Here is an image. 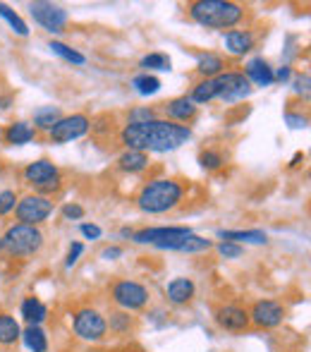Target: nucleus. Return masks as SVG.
Wrapping results in <instances>:
<instances>
[{
	"mask_svg": "<svg viewBox=\"0 0 311 352\" xmlns=\"http://www.w3.org/2000/svg\"><path fill=\"white\" fill-rule=\"evenodd\" d=\"M214 321L225 333H244L251 329L249 311L240 305H220L214 314Z\"/></svg>",
	"mask_w": 311,
	"mask_h": 352,
	"instance_id": "4468645a",
	"label": "nucleus"
},
{
	"mask_svg": "<svg viewBox=\"0 0 311 352\" xmlns=\"http://www.w3.org/2000/svg\"><path fill=\"white\" fill-rule=\"evenodd\" d=\"M225 58L218 56V53H199V58H196V74H199L201 79H214L218 77V74L225 72Z\"/></svg>",
	"mask_w": 311,
	"mask_h": 352,
	"instance_id": "b1692460",
	"label": "nucleus"
},
{
	"mask_svg": "<svg viewBox=\"0 0 311 352\" xmlns=\"http://www.w3.org/2000/svg\"><path fill=\"white\" fill-rule=\"evenodd\" d=\"M19 336H22V324L17 321V316L10 311H0V345L12 348L19 343Z\"/></svg>",
	"mask_w": 311,
	"mask_h": 352,
	"instance_id": "bb28decb",
	"label": "nucleus"
},
{
	"mask_svg": "<svg viewBox=\"0 0 311 352\" xmlns=\"http://www.w3.org/2000/svg\"><path fill=\"white\" fill-rule=\"evenodd\" d=\"M3 140H5V144H10V146H24V144H32L36 140V130L32 127V122L14 120L5 127Z\"/></svg>",
	"mask_w": 311,
	"mask_h": 352,
	"instance_id": "4be33fe9",
	"label": "nucleus"
},
{
	"mask_svg": "<svg viewBox=\"0 0 311 352\" xmlns=\"http://www.w3.org/2000/svg\"><path fill=\"white\" fill-rule=\"evenodd\" d=\"M187 14L192 22L214 32H230L237 29L246 17V8L233 0H194L187 5Z\"/></svg>",
	"mask_w": 311,
	"mask_h": 352,
	"instance_id": "f03ea898",
	"label": "nucleus"
},
{
	"mask_svg": "<svg viewBox=\"0 0 311 352\" xmlns=\"http://www.w3.org/2000/svg\"><path fill=\"white\" fill-rule=\"evenodd\" d=\"M22 177L29 187H34V195L51 197L62 190V173L51 158H36V161L27 163Z\"/></svg>",
	"mask_w": 311,
	"mask_h": 352,
	"instance_id": "39448f33",
	"label": "nucleus"
},
{
	"mask_svg": "<svg viewBox=\"0 0 311 352\" xmlns=\"http://www.w3.org/2000/svg\"><path fill=\"white\" fill-rule=\"evenodd\" d=\"M249 311V321L251 326H256V329H264V331H273L278 329V326H283L285 321V307L283 302L278 300H256L254 305H251Z\"/></svg>",
	"mask_w": 311,
	"mask_h": 352,
	"instance_id": "ddd939ff",
	"label": "nucleus"
},
{
	"mask_svg": "<svg viewBox=\"0 0 311 352\" xmlns=\"http://www.w3.org/2000/svg\"><path fill=\"white\" fill-rule=\"evenodd\" d=\"M170 58H168V53H161V51H156V53H146L144 58L139 60V67L144 72H170Z\"/></svg>",
	"mask_w": 311,
	"mask_h": 352,
	"instance_id": "7c9ffc66",
	"label": "nucleus"
},
{
	"mask_svg": "<svg viewBox=\"0 0 311 352\" xmlns=\"http://www.w3.org/2000/svg\"><path fill=\"white\" fill-rule=\"evenodd\" d=\"M214 250V240H206V237L196 235V232H189L182 240H177L175 245L168 252H180V254H204V252Z\"/></svg>",
	"mask_w": 311,
	"mask_h": 352,
	"instance_id": "393cba45",
	"label": "nucleus"
},
{
	"mask_svg": "<svg viewBox=\"0 0 311 352\" xmlns=\"http://www.w3.org/2000/svg\"><path fill=\"white\" fill-rule=\"evenodd\" d=\"M3 173H5V166H3V161H0V177H3Z\"/></svg>",
	"mask_w": 311,
	"mask_h": 352,
	"instance_id": "de8ad7c7",
	"label": "nucleus"
},
{
	"mask_svg": "<svg viewBox=\"0 0 311 352\" xmlns=\"http://www.w3.org/2000/svg\"><path fill=\"white\" fill-rule=\"evenodd\" d=\"M117 352H125V350H117Z\"/></svg>",
	"mask_w": 311,
	"mask_h": 352,
	"instance_id": "09e8293b",
	"label": "nucleus"
},
{
	"mask_svg": "<svg viewBox=\"0 0 311 352\" xmlns=\"http://www.w3.org/2000/svg\"><path fill=\"white\" fill-rule=\"evenodd\" d=\"M290 79H292V67H290V65H283V67H273V82L288 84Z\"/></svg>",
	"mask_w": 311,
	"mask_h": 352,
	"instance_id": "37998d69",
	"label": "nucleus"
},
{
	"mask_svg": "<svg viewBox=\"0 0 311 352\" xmlns=\"http://www.w3.org/2000/svg\"><path fill=\"white\" fill-rule=\"evenodd\" d=\"M14 103V98H12V94H5V96H0V111H8L10 106Z\"/></svg>",
	"mask_w": 311,
	"mask_h": 352,
	"instance_id": "c03bdc74",
	"label": "nucleus"
},
{
	"mask_svg": "<svg viewBox=\"0 0 311 352\" xmlns=\"http://www.w3.org/2000/svg\"><path fill=\"white\" fill-rule=\"evenodd\" d=\"M91 130V118L87 113H72V116H62L56 125L48 132V140L53 144H67L82 140L84 135H89Z\"/></svg>",
	"mask_w": 311,
	"mask_h": 352,
	"instance_id": "f8f14e48",
	"label": "nucleus"
},
{
	"mask_svg": "<svg viewBox=\"0 0 311 352\" xmlns=\"http://www.w3.org/2000/svg\"><path fill=\"white\" fill-rule=\"evenodd\" d=\"M115 166L120 173H127V175H139V173H144L146 168L151 166V158H149V153H144V151H132V148H125V151L117 156Z\"/></svg>",
	"mask_w": 311,
	"mask_h": 352,
	"instance_id": "412c9836",
	"label": "nucleus"
},
{
	"mask_svg": "<svg viewBox=\"0 0 311 352\" xmlns=\"http://www.w3.org/2000/svg\"><path fill=\"white\" fill-rule=\"evenodd\" d=\"M79 232L84 235V240H101L103 237V230L101 226H96V223H79Z\"/></svg>",
	"mask_w": 311,
	"mask_h": 352,
	"instance_id": "ea45409f",
	"label": "nucleus"
},
{
	"mask_svg": "<svg viewBox=\"0 0 311 352\" xmlns=\"http://www.w3.org/2000/svg\"><path fill=\"white\" fill-rule=\"evenodd\" d=\"M84 254V242H70V247H67V254H65V269H75L79 264V259H82Z\"/></svg>",
	"mask_w": 311,
	"mask_h": 352,
	"instance_id": "e433bc0d",
	"label": "nucleus"
},
{
	"mask_svg": "<svg viewBox=\"0 0 311 352\" xmlns=\"http://www.w3.org/2000/svg\"><path fill=\"white\" fill-rule=\"evenodd\" d=\"M285 122H288V125L292 127V130H307L309 118H307V116H302V113L288 111V113H285Z\"/></svg>",
	"mask_w": 311,
	"mask_h": 352,
	"instance_id": "a19ab883",
	"label": "nucleus"
},
{
	"mask_svg": "<svg viewBox=\"0 0 311 352\" xmlns=\"http://www.w3.org/2000/svg\"><path fill=\"white\" fill-rule=\"evenodd\" d=\"M29 14L34 17V22L41 29H46L48 34H62L70 22V14L62 5L48 3V0H36L29 3Z\"/></svg>",
	"mask_w": 311,
	"mask_h": 352,
	"instance_id": "9b49d317",
	"label": "nucleus"
},
{
	"mask_svg": "<svg viewBox=\"0 0 311 352\" xmlns=\"http://www.w3.org/2000/svg\"><path fill=\"white\" fill-rule=\"evenodd\" d=\"M106 324H108V333H113L115 338H127V336H132L137 329V319L130 311H122V309L108 311Z\"/></svg>",
	"mask_w": 311,
	"mask_h": 352,
	"instance_id": "aec40b11",
	"label": "nucleus"
},
{
	"mask_svg": "<svg viewBox=\"0 0 311 352\" xmlns=\"http://www.w3.org/2000/svg\"><path fill=\"white\" fill-rule=\"evenodd\" d=\"M122 256H125V250H122L120 245H108L101 250L103 261H117V259H122Z\"/></svg>",
	"mask_w": 311,
	"mask_h": 352,
	"instance_id": "79ce46f5",
	"label": "nucleus"
},
{
	"mask_svg": "<svg viewBox=\"0 0 311 352\" xmlns=\"http://www.w3.org/2000/svg\"><path fill=\"white\" fill-rule=\"evenodd\" d=\"M60 213H62V218H65V221H82V218L87 216L84 206L77 204V201H70V204H65L60 209Z\"/></svg>",
	"mask_w": 311,
	"mask_h": 352,
	"instance_id": "58836bf2",
	"label": "nucleus"
},
{
	"mask_svg": "<svg viewBox=\"0 0 311 352\" xmlns=\"http://www.w3.org/2000/svg\"><path fill=\"white\" fill-rule=\"evenodd\" d=\"M53 211H56V204H53L51 197L27 195L17 201L12 213H14V218H17V223H27V226L38 228L41 223H46L48 218L53 216Z\"/></svg>",
	"mask_w": 311,
	"mask_h": 352,
	"instance_id": "9d476101",
	"label": "nucleus"
},
{
	"mask_svg": "<svg viewBox=\"0 0 311 352\" xmlns=\"http://www.w3.org/2000/svg\"><path fill=\"white\" fill-rule=\"evenodd\" d=\"M132 228H120V237H125V240H132Z\"/></svg>",
	"mask_w": 311,
	"mask_h": 352,
	"instance_id": "49530a36",
	"label": "nucleus"
},
{
	"mask_svg": "<svg viewBox=\"0 0 311 352\" xmlns=\"http://www.w3.org/2000/svg\"><path fill=\"white\" fill-rule=\"evenodd\" d=\"M246 77V82L251 84V87H259V89H266L270 87L273 82V67H270V63L266 60L264 56H256V58H249V60L244 63V72H242Z\"/></svg>",
	"mask_w": 311,
	"mask_h": 352,
	"instance_id": "dca6fc26",
	"label": "nucleus"
},
{
	"mask_svg": "<svg viewBox=\"0 0 311 352\" xmlns=\"http://www.w3.org/2000/svg\"><path fill=\"white\" fill-rule=\"evenodd\" d=\"M194 232L187 226H158V228H141V230L132 232V242L135 245H149L156 247L161 252H168L177 240H182L185 235Z\"/></svg>",
	"mask_w": 311,
	"mask_h": 352,
	"instance_id": "6e6552de",
	"label": "nucleus"
},
{
	"mask_svg": "<svg viewBox=\"0 0 311 352\" xmlns=\"http://www.w3.org/2000/svg\"><path fill=\"white\" fill-rule=\"evenodd\" d=\"M214 89H216V101H223V103L244 101L254 91V87L246 82L242 70H225L223 74L214 77Z\"/></svg>",
	"mask_w": 311,
	"mask_h": 352,
	"instance_id": "1a4fd4ad",
	"label": "nucleus"
},
{
	"mask_svg": "<svg viewBox=\"0 0 311 352\" xmlns=\"http://www.w3.org/2000/svg\"><path fill=\"white\" fill-rule=\"evenodd\" d=\"M218 240H225V242H235V245H266L268 242V235L266 230L261 228H249V230H218L216 232Z\"/></svg>",
	"mask_w": 311,
	"mask_h": 352,
	"instance_id": "5701e85b",
	"label": "nucleus"
},
{
	"mask_svg": "<svg viewBox=\"0 0 311 352\" xmlns=\"http://www.w3.org/2000/svg\"><path fill=\"white\" fill-rule=\"evenodd\" d=\"M199 166L204 168V170H220V168L225 166L223 151H218V148H204V151L199 153Z\"/></svg>",
	"mask_w": 311,
	"mask_h": 352,
	"instance_id": "473e14b6",
	"label": "nucleus"
},
{
	"mask_svg": "<svg viewBox=\"0 0 311 352\" xmlns=\"http://www.w3.org/2000/svg\"><path fill=\"white\" fill-rule=\"evenodd\" d=\"M46 245V235L41 228L27 223H12L0 232V250L12 259H32Z\"/></svg>",
	"mask_w": 311,
	"mask_h": 352,
	"instance_id": "20e7f679",
	"label": "nucleus"
},
{
	"mask_svg": "<svg viewBox=\"0 0 311 352\" xmlns=\"http://www.w3.org/2000/svg\"><path fill=\"white\" fill-rule=\"evenodd\" d=\"M48 51H51L53 56L62 58L65 63H70V65H75V67H84V65H87V56H84V53H79L77 48L67 46V43L58 41V38L48 41Z\"/></svg>",
	"mask_w": 311,
	"mask_h": 352,
	"instance_id": "c85d7f7f",
	"label": "nucleus"
},
{
	"mask_svg": "<svg viewBox=\"0 0 311 352\" xmlns=\"http://www.w3.org/2000/svg\"><path fill=\"white\" fill-rule=\"evenodd\" d=\"M192 140L189 125H177L165 118H154L146 122H125L120 130V144L132 151L144 153H168L185 146Z\"/></svg>",
	"mask_w": 311,
	"mask_h": 352,
	"instance_id": "f257e3e1",
	"label": "nucleus"
},
{
	"mask_svg": "<svg viewBox=\"0 0 311 352\" xmlns=\"http://www.w3.org/2000/svg\"><path fill=\"white\" fill-rule=\"evenodd\" d=\"M19 316L27 326H43L48 321V305L36 295H27L19 302Z\"/></svg>",
	"mask_w": 311,
	"mask_h": 352,
	"instance_id": "6ab92c4d",
	"label": "nucleus"
},
{
	"mask_svg": "<svg viewBox=\"0 0 311 352\" xmlns=\"http://www.w3.org/2000/svg\"><path fill=\"white\" fill-rule=\"evenodd\" d=\"M214 247L218 250V254L223 256V259H228V261H235V259H242V256H244V247L235 245V242L220 240L218 245H214Z\"/></svg>",
	"mask_w": 311,
	"mask_h": 352,
	"instance_id": "72a5a7b5",
	"label": "nucleus"
},
{
	"mask_svg": "<svg viewBox=\"0 0 311 352\" xmlns=\"http://www.w3.org/2000/svg\"><path fill=\"white\" fill-rule=\"evenodd\" d=\"M19 340L29 352H48V348H51V340H48V333L43 326H24Z\"/></svg>",
	"mask_w": 311,
	"mask_h": 352,
	"instance_id": "a878e982",
	"label": "nucleus"
},
{
	"mask_svg": "<svg viewBox=\"0 0 311 352\" xmlns=\"http://www.w3.org/2000/svg\"><path fill=\"white\" fill-rule=\"evenodd\" d=\"M302 161H304V153H302V151H299V153H295V156H292V161H290V168H297Z\"/></svg>",
	"mask_w": 311,
	"mask_h": 352,
	"instance_id": "a18cd8bd",
	"label": "nucleus"
},
{
	"mask_svg": "<svg viewBox=\"0 0 311 352\" xmlns=\"http://www.w3.org/2000/svg\"><path fill=\"white\" fill-rule=\"evenodd\" d=\"M292 89H295V94H297V96L309 98V91H311V77H309V72H299L297 77L292 79Z\"/></svg>",
	"mask_w": 311,
	"mask_h": 352,
	"instance_id": "4c0bfd02",
	"label": "nucleus"
},
{
	"mask_svg": "<svg viewBox=\"0 0 311 352\" xmlns=\"http://www.w3.org/2000/svg\"><path fill=\"white\" fill-rule=\"evenodd\" d=\"M156 116V108L151 106H139V108H132L127 113V122H146V120H154Z\"/></svg>",
	"mask_w": 311,
	"mask_h": 352,
	"instance_id": "c9c22d12",
	"label": "nucleus"
},
{
	"mask_svg": "<svg viewBox=\"0 0 311 352\" xmlns=\"http://www.w3.org/2000/svg\"><path fill=\"white\" fill-rule=\"evenodd\" d=\"M163 116H165V120L177 122V125H189L196 118V106L189 101V96H177L163 103Z\"/></svg>",
	"mask_w": 311,
	"mask_h": 352,
	"instance_id": "f3484780",
	"label": "nucleus"
},
{
	"mask_svg": "<svg viewBox=\"0 0 311 352\" xmlns=\"http://www.w3.org/2000/svg\"><path fill=\"white\" fill-rule=\"evenodd\" d=\"M223 46L233 58H244L256 48V36L251 29H230L223 34Z\"/></svg>",
	"mask_w": 311,
	"mask_h": 352,
	"instance_id": "2eb2a0df",
	"label": "nucleus"
},
{
	"mask_svg": "<svg viewBox=\"0 0 311 352\" xmlns=\"http://www.w3.org/2000/svg\"><path fill=\"white\" fill-rule=\"evenodd\" d=\"M196 295V285L187 276H177L165 285V297L172 307H187Z\"/></svg>",
	"mask_w": 311,
	"mask_h": 352,
	"instance_id": "a211bd4d",
	"label": "nucleus"
},
{
	"mask_svg": "<svg viewBox=\"0 0 311 352\" xmlns=\"http://www.w3.org/2000/svg\"><path fill=\"white\" fill-rule=\"evenodd\" d=\"M0 17L8 22V27H10V32L12 34H17V36H22V38H27L29 36V24L24 22L22 17H19L17 12H14L10 5H5V3H0Z\"/></svg>",
	"mask_w": 311,
	"mask_h": 352,
	"instance_id": "2f4dec72",
	"label": "nucleus"
},
{
	"mask_svg": "<svg viewBox=\"0 0 311 352\" xmlns=\"http://www.w3.org/2000/svg\"><path fill=\"white\" fill-rule=\"evenodd\" d=\"M185 185L175 177H154L144 182L137 195V209L146 216H163V213L175 211L185 201Z\"/></svg>",
	"mask_w": 311,
	"mask_h": 352,
	"instance_id": "7ed1b4c3",
	"label": "nucleus"
},
{
	"mask_svg": "<svg viewBox=\"0 0 311 352\" xmlns=\"http://www.w3.org/2000/svg\"><path fill=\"white\" fill-rule=\"evenodd\" d=\"M62 118V111L58 106H41V108H36L34 111V116H32V127L36 132H51V127L56 125L58 120Z\"/></svg>",
	"mask_w": 311,
	"mask_h": 352,
	"instance_id": "cd10ccee",
	"label": "nucleus"
},
{
	"mask_svg": "<svg viewBox=\"0 0 311 352\" xmlns=\"http://www.w3.org/2000/svg\"><path fill=\"white\" fill-rule=\"evenodd\" d=\"M111 302L115 305V309L122 311H144L151 305V292L144 283L135 278H117L111 285Z\"/></svg>",
	"mask_w": 311,
	"mask_h": 352,
	"instance_id": "423d86ee",
	"label": "nucleus"
},
{
	"mask_svg": "<svg viewBox=\"0 0 311 352\" xmlns=\"http://www.w3.org/2000/svg\"><path fill=\"white\" fill-rule=\"evenodd\" d=\"M130 87L135 89L139 96H154V94L161 91V79L156 77V74H149V72H139V74H135L132 77V82H130Z\"/></svg>",
	"mask_w": 311,
	"mask_h": 352,
	"instance_id": "c756f323",
	"label": "nucleus"
},
{
	"mask_svg": "<svg viewBox=\"0 0 311 352\" xmlns=\"http://www.w3.org/2000/svg\"><path fill=\"white\" fill-rule=\"evenodd\" d=\"M72 333L84 343H103L108 338L106 314L96 307H79L72 314Z\"/></svg>",
	"mask_w": 311,
	"mask_h": 352,
	"instance_id": "0eeeda50",
	"label": "nucleus"
},
{
	"mask_svg": "<svg viewBox=\"0 0 311 352\" xmlns=\"http://www.w3.org/2000/svg\"><path fill=\"white\" fill-rule=\"evenodd\" d=\"M19 197L14 190H10V187H5V190H0V218L10 216V213L14 211V206H17Z\"/></svg>",
	"mask_w": 311,
	"mask_h": 352,
	"instance_id": "f704fd0d",
	"label": "nucleus"
}]
</instances>
